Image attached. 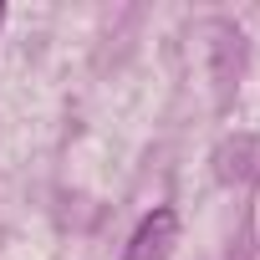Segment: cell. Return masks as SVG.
<instances>
[{"label": "cell", "mask_w": 260, "mask_h": 260, "mask_svg": "<svg viewBox=\"0 0 260 260\" xmlns=\"http://www.w3.org/2000/svg\"><path fill=\"white\" fill-rule=\"evenodd\" d=\"M174 245H179V214H174V209H153V214H143V224L133 230L122 260H169Z\"/></svg>", "instance_id": "6da1fadb"}, {"label": "cell", "mask_w": 260, "mask_h": 260, "mask_svg": "<svg viewBox=\"0 0 260 260\" xmlns=\"http://www.w3.org/2000/svg\"><path fill=\"white\" fill-rule=\"evenodd\" d=\"M0 21H6V6H0Z\"/></svg>", "instance_id": "7a4b0ae2"}]
</instances>
